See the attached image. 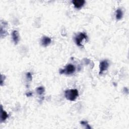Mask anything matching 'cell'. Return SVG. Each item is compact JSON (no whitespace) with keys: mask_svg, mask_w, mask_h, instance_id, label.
I'll list each match as a JSON object with an SVG mask.
<instances>
[{"mask_svg":"<svg viewBox=\"0 0 129 129\" xmlns=\"http://www.w3.org/2000/svg\"><path fill=\"white\" fill-rule=\"evenodd\" d=\"M79 95L78 91L77 89H69L64 92V96L68 100L75 101Z\"/></svg>","mask_w":129,"mask_h":129,"instance_id":"6da1fadb","label":"cell"},{"mask_svg":"<svg viewBox=\"0 0 129 129\" xmlns=\"http://www.w3.org/2000/svg\"><path fill=\"white\" fill-rule=\"evenodd\" d=\"M76 70V68L75 66L72 64H68L64 69H61L59 71V73L64 74L67 75H69L71 74H73Z\"/></svg>","mask_w":129,"mask_h":129,"instance_id":"7a4b0ae2","label":"cell"},{"mask_svg":"<svg viewBox=\"0 0 129 129\" xmlns=\"http://www.w3.org/2000/svg\"><path fill=\"white\" fill-rule=\"evenodd\" d=\"M83 40H87V36L84 33H80L75 38V42L79 46H81L82 45V43Z\"/></svg>","mask_w":129,"mask_h":129,"instance_id":"3957f363","label":"cell"},{"mask_svg":"<svg viewBox=\"0 0 129 129\" xmlns=\"http://www.w3.org/2000/svg\"><path fill=\"white\" fill-rule=\"evenodd\" d=\"M109 66V63L107 60H103L101 61L99 65V74L101 75L103 72L106 71Z\"/></svg>","mask_w":129,"mask_h":129,"instance_id":"277c9868","label":"cell"},{"mask_svg":"<svg viewBox=\"0 0 129 129\" xmlns=\"http://www.w3.org/2000/svg\"><path fill=\"white\" fill-rule=\"evenodd\" d=\"M8 24L5 21H1V37L5 36L7 35V31L5 29L7 27Z\"/></svg>","mask_w":129,"mask_h":129,"instance_id":"5b68a950","label":"cell"},{"mask_svg":"<svg viewBox=\"0 0 129 129\" xmlns=\"http://www.w3.org/2000/svg\"><path fill=\"white\" fill-rule=\"evenodd\" d=\"M72 2L74 4V7L77 9L82 8L85 3V1L84 0H74Z\"/></svg>","mask_w":129,"mask_h":129,"instance_id":"8992f818","label":"cell"},{"mask_svg":"<svg viewBox=\"0 0 129 129\" xmlns=\"http://www.w3.org/2000/svg\"><path fill=\"white\" fill-rule=\"evenodd\" d=\"M51 42V39L47 36H43V37L41 39V44L44 47H46L48 45H49L50 44Z\"/></svg>","mask_w":129,"mask_h":129,"instance_id":"52a82bcc","label":"cell"},{"mask_svg":"<svg viewBox=\"0 0 129 129\" xmlns=\"http://www.w3.org/2000/svg\"><path fill=\"white\" fill-rule=\"evenodd\" d=\"M12 36L14 43L15 44H17L20 40L18 31L17 30H14L12 33Z\"/></svg>","mask_w":129,"mask_h":129,"instance_id":"ba28073f","label":"cell"},{"mask_svg":"<svg viewBox=\"0 0 129 129\" xmlns=\"http://www.w3.org/2000/svg\"><path fill=\"white\" fill-rule=\"evenodd\" d=\"M8 117V113L3 110L2 105H1V122H3L6 120V119Z\"/></svg>","mask_w":129,"mask_h":129,"instance_id":"9c48e42d","label":"cell"},{"mask_svg":"<svg viewBox=\"0 0 129 129\" xmlns=\"http://www.w3.org/2000/svg\"><path fill=\"white\" fill-rule=\"evenodd\" d=\"M122 15H123V13L121 9H118L116 11L115 16H116V19L117 20L121 19L122 17Z\"/></svg>","mask_w":129,"mask_h":129,"instance_id":"30bf717a","label":"cell"},{"mask_svg":"<svg viewBox=\"0 0 129 129\" xmlns=\"http://www.w3.org/2000/svg\"><path fill=\"white\" fill-rule=\"evenodd\" d=\"M44 91H45L44 88L41 86L37 88V89H36V92H37V94L40 95H42L44 92Z\"/></svg>","mask_w":129,"mask_h":129,"instance_id":"8fae6325","label":"cell"},{"mask_svg":"<svg viewBox=\"0 0 129 129\" xmlns=\"http://www.w3.org/2000/svg\"><path fill=\"white\" fill-rule=\"evenodd\" d=\"M81 124L84 126H85L86 128H91V127H90V126L89 125V124L88 123V122L86 120H83L81 121Z\"/></svg>","mask_w":129,"mask_h":129,"instance_id":"7c38bea8","label":"cell"},{"mask_svg":"<svg viewBox=\"0 0 129 129\" xmlns=\"http://www.w3.org/2000/svg\"><path fill=\"white\" fill-rule=\"evenodd\" d=\"M26 78H27V80H29L30 81H32V75H31V73H30V72H27V74H26Z\"/></svg>","mask_w":129,"mask_h":129,"instance_id":"4fadbf2b","label":"cell"},{"mask_svg":"<svg viewBox=\"0 0 129 129\" xmlns=\"http://www.w3.org/2000/svg\"><path fill=\"white\" fill-rule=\"evenodd\" d=\"M4 76H5L4 75H1V86H2V85H3V81H4L5 80V79H3Z\"/></svg>","mask_w":129,"mask_h":129,"instance_id":"5bb4252c","label":"cell"},{"mask_svg":"<svg viewBox=\"0 0 129 129\" xmlns=\"http://www.w3.org/2000/svg\"><path fill=\"white\" fill-rule=\"evenodd\" d=\"M32 95V93L31 92H28V93H26V96H27V97H30V96H31Z\"/></svg>","mask_w":129,"mask_h":129,"instance_id":"9a60e30c","label":"cell"}]
</instances>
